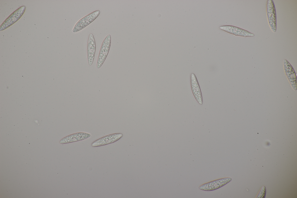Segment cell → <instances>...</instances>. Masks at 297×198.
Returning a JSON list of instances; mask_svg holds the SVG:
<instances>
[{
  "mask_svg": "<svg viewBox=\"0 0 297 198\" xmlns=\"http://www.w3.org/2000/svg\"><path fill=\"white\" fill-rule=\"evenodd\" d=\"M111 42V35L109 34L105 37L101 46L97 63V69L101 67L107 57L110 48Z\"/></svg>",
  "mask_w": 297,
  "mask_h": 198,
  "instance_id": "obj_1",
  "label": "cell"
},
{
  "mask_svg": "<svg viewBox=\"0 0 297 198\" xmlns=\"http://www.w3.org/2000/svg\"><path fill=\"white\" fill-rule=\"evenodd\" d=\"M100 12L99 10H97L82 18L76 24L73 29L72 32L73 33L77 32L85 27L98 16Z\"/></svg>",
  "mask_w": 297,
  "mask_h": 198,
  "instance_id": "obj_2",
  "label": "cell"
},
{
  "mask_svg": "<svg viewBox=\"0 0 297 198\" xmlns=\"http://www.w3.org/2000/svg\"><path fill=\"white\" fill-rule=\"evenodd\" d=\"M231 178L227 177L217 179L203 184L199 188L201 190L210 191L215 190L226 184L231 181Z\"/></svg>",
  "mask_w": 297,
  "mask_h": 198,
  "instance_id": "obj_3",
  "label": "cell"
},
{
  "mask_svg": "<svg viewBox=\"0 0 297 198\" xmlns=\"http://www.w3.org/2000/svg\"><path fill=\"white\" fill-rule=\"evenodd\" d=\"M267 12L268 19L270 28L274 32L276 30V19L275 8L272 0L267 1Z\"/></svg>",
  "mask_w": 297,
  "mask_h": 198,
  "instance_id": "obj_4",
  "label": "cell"
},
{
  "mask_svg": "<svg viewBox=\"0 0 297 198\" xmlns=\"http://www.w3.org/2000/svg\"><path fill=\"white\" fill-rule=\"evenodd\" d=\"M122 133H115L102 137L93 142L91 144L93 147H97L114 143L123 136Z\"/></svg>",
  "mask_w": 297,
  "mask_h": 198,
  "instance_id": "obj_5",
  "label": "cell"
},
{
  "mask_svg": "<svg viewBox=\"0 0 297 198\" xmlns=\"http://www.w3.org/2000/svg\"><path fill=\"white\" fill-rule=\"evenodd\" d=\"M25 8V6H22L11 14L1 25L0 30L6 29L18 20L23 13Z\"/></svg>",
  "mask_w": 297,
  "mask_h": 198,
  "instance_id": "obj_6",
  "label": "cell"
},
{
  "mask_svg": "<svg viewBox=\"0 0 297 198\" xmlns=\"http://www.w3.org/2000/svg\"><path fill=\"white\" fill-rule=\"evenodd\" d=\"M219 28L221 30L236 36L243 37H253L255 35L253 33L248 31L232 26H220Z\"/></svg>",
  "mask_w": 297,
  "mask_h": 198,
  "instance_id": "obj_7",
  "label": "cell"
},
{
  "mask_svg": "<svg viewBox=\"0 0 297 198\" xmlns=\"http://www.w3.org/2000/svg\"><path fill=\"white\" fill-rule=\"evenodd\" d=\"M96 51V44L92 33L89 35L87 46V55L88 65L91 66L94 61Z\"/></svg>",
  "mask_w": 297,
  "mask_h": 198,
  "instance_id": "obj_8",
  "label": "cell"
},
{
  "mask_svg": "<svg viewBox=\"0 0 297 198\" xmlns=\"http://www.w3.org/2000/svg\"><path fill=\"white\" fill-rule=\"evenodd\" d=\"M91 136L90 134L80 132L68 136L60 140V144H66L82 141L88 138Z\"/></svg>",
  "mask_w": 297,
  "mask_h": 198,
  "instance_id": "obj_9",
  "label": "cell"
},
{
  "mask_svg": "<svg viewBox=\"0 0 297 198\" xmlns=\"http://www.w3.org/2000/svg\"><path fill=\"white\" fill-rule=\"evenodd\" d=\"M285 71L291 85L294 90L296 88V76L293 67L286 60L283 61Z\"/></svg>",
  "mask_w": 297,
  "mask_h": 198,
  "instance_id": "obj_10",
  "label": "cell"
},
{
  "mask_svg": "<svg viewBox=\"0 0 297 198\" xmlns=\"http://www.w3.org/2000/svg\"><path fill=\"white\" fill-rule=\"evenodd\" d=\"M191 82L193 94L198 102L202 105V99L201 90L196 77L193 73H192L191 75Z\"/></svg>",
  "mask_w": 297,
  "mask_h": 198,
  "instance_id": "obj_11",
  "label": "cell"
},
{
  "mask_svg": "<svg viewBox=\"0 0 297 198\" xmlns=\"http://www.w3.org/2000/svg\"><path fill=\"white\" fill-rule=\"evenodd\" d=\"M266 194V188L265 186H263L257 196L258 198H265Z\"/></svg>",
  "mask_w": 297,
  "mask_h": 198,
  "instance_id": "obj_12",
  "label": "cell"
}]
</instances>
